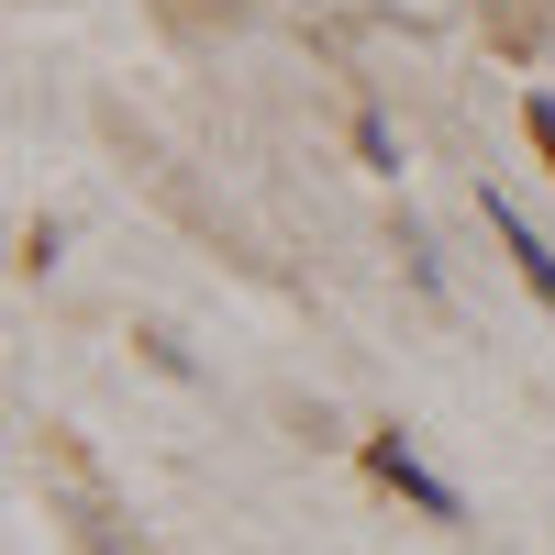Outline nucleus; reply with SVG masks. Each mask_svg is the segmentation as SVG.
<instances>
[{"label":"nucleus","mask_w":555,"mask_h":555,"mask_svg":"<svg viewBox=\"0 0 555 555\" xmlns=\"http://www.w3.org/2000/svg\"><path fill=\"white\" fill-rule=\"evenodd\" d=\"M478 211H489V234H500V245H512V267H522V289H533V300L555 311V245H544V234H533V222H522V201H512V190H489Z\"/></svg>","instance_id":"f03ea898"},{"label":"nucleus","mask_w":555,"mask_h":555,"mask_svg":"<svg viewBox=\"0 0 555 555\" xmlns=\"http://www.w3.org/2000/svg\"><path fill=\"white\" fill-rule=\"evenodd\" d=\"M400 256H411V278H423V289L444 300V267H434V234H423V222H400Z\"/></svg>","instance_id":"20e7f679"},{"label":"nucleus","mask_w":555,"mask_h":555,"mask_svg":"<svg viewBox=\"0 0 555 555\" xmlns=\"http://www.w3.org/2000/svg\"><path fill=\"white\" fill-rule=\"evenodd\" d=\"M366 467H378V478L411 500V512H434V522H467V500H455V489H444V478H434V467H423V455H411L400 434H366Z\"/></svg>","instance_id":"f257e3e1"},{"label":"nucleus","mask_w":555,"mask_h":555,"mask_svg":"<svg viewBox=\"0 0 555 555\" xmlns=\"http://www.w3.org/2000/svg\"><path fill=\"white\" fill-rule=\"evenodd\" d=\"M356 156H366V167H378V178H400V133H389L378 112H356Z\"/></svg>","instance_id":"7ed1b4c3"},{"label":"nucleus","mask_w":555,"mask_h":555,"mask_svg":"<svg viewBox=\"0 0 555 555\" xmlns=\"http://www.w3.org/2000/svg\"><path fill=\"white\" fill-rule=\"evenodd\" d=\"M522 122H533V145H544V167H555V89H533V101H522Z\"/></svg>","instance_id":"39448f33"}]
</instances>
